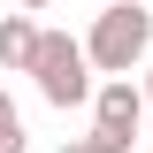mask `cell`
<instances>
[{"instance_id": "obj_5", "label": "cell", "mask_w": 153, "mask_h": 153, "mask_svg": "<svg viewBox=\"0 0 153 153\" xmlns=\"http://www.w3.org/2000/svg\"><path fill=\"white\" fill-rule=\"evenodd\" d=\"M31 138H23V115H16V100H8V84H0V153H23Z\"/></svg>"}, {"instance_id": "obj_4", "label": "cell", "mask_w": 153, "mask_h": 153, "mask_svg": "<svg viewBox=\"0 0 153 153\" xmlns=\"http://www.w3.org/2000/svg\"><path fill=\"white\" fill-rule=\"evenodd\" d=\"M38 38H46V31H38L23 8H16V16H0V69H8V76H31V61H38Z\"/></svg>"}, {"instance_id": "obj_7", "label": "cell", "mask_w": 153, "mask_h": 153, "mask_svg": "<svg viewBox=\"0 0 153 153\" xmlns=\"http://www.w3.org/2000/svg\"><path fill=\"white\" fill-rule=\"evenodd\" d=\"M16 8H23V16H38V8H54V0H16Z\"/></svg>"}, {"instance_id": "obj_9", "label": "cell", "mask_w": 153, "mask_h": 153, "mask_svg": "<svg viewBox=\"0 0 153 153\" xmlns=\"http://www.w3.org/2000/svg\"><path fill=\"white\" fill-rule=\"evenodd\" d=\"M84 8H107V0H84Z\"/></svg>"}, {"instance_id": "obj_2", "label": "cell", "mask_w": 153, "mask_h": 153, "mask_svg": "<svg viewBox=\"0 0 153 153\" xmlns=\"http://www.w3.org/2000/svg\"><path fill=\"white\" fill-rule=\"evenodd\" d=\"M31 84H38L46 107H84V100L100 92V84H92V54H84V38L46 31V38H38V61H31Z\"/></svg>"}, {"instance_id": "obj_6", "label": "cell", "mask_w": 153, "mask_h": 153, "mask_svg": "<svg viewBox=\"0 0 153 153\" xmlns=\"http://www.w3.org/2000/svg\"><path fill=\"white\" fill-rule=\"evenodd\" d=\"M61 153H107V146H100V138L84 130V138H61Z\"/></svg>"}, {"instance_id": "obj_3", "label": "cell", "mask_w": 153, "mask_h": 153, "mask_svg": "<svg viewBox=\"0 0 153 153\" xmlns=\"http://www.w3.org/2000/svg\"><path fill=\"white\" fill-rule=\"evenodd\" d=\"M146 107H153V100H146L138 76H100V92H92V138H100L107 153H130Z\"/></svg>"}, {"instance_id": "obj_1", "label": "cell", "mask_w": 153, "mask_h": 153, "mask_svg": "<svg viewBox=\"0 0 153 153\" xmlns=\"http://www.w3.org/2000/svg\"><path fill=\"white\" fill-rule=\"evenodd\" d=\"M84 54H92L100 76H130V69H146V61H153V8H138V0H107V8H92Z\"/></svg>"}, {"instance_id": "obj_8", "label": "cell", "mask_w": 153, "mask_h": 153, "mask_svg": "<svg viewBox=\"0 0 153 153\" xmlns=\"http://www.w3.org/2000/svg\"><path fill=\"white\" fill-rule=\"evenodd\" d=\"M146 100H153V61H146Z\"/></svg>"}]
</instances>
